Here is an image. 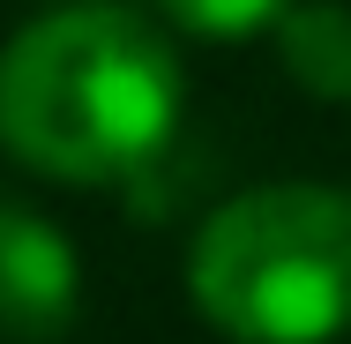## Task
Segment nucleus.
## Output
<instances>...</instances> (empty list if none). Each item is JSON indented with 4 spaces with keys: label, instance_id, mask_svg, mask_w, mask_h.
<instances>
[{
    "label": "nucleus",
    "instance_id": "f257e3e1",
    "mask_svg": "<svg viewBox=\"0 0 351 344\" xmlns=\"http://www.w3.org/2000/svg\"><path fill=\"white\" fill-rule=\"evenodd\" d=\"M180 128V53L128 8H60L0 53V142L68 187L135 180Z\"/></svg>",
    "mask_w": 351,
    "mask_h": 344
},
{
    "label": "nucleus",
    "instance_id": "f03ea898",
    "mask_svg": "<svg viewBox=\"0 0 351 344\" xmlns=\"http://www.w3.org/2000/svg\"><path fill=\"white\" fill-rule=\"evenodd\" d=\"M187 292L232 344L351 337V195L314 180L232 195L187 255Z\"/></svg>",
    "mask_w": 351,
    "mask_h": 344
},
{
    "label": "nucleus",
    "instance_id": "7ed1b4c3",
    "mask_svg": "<svg viewBox=\"0 0 351 344\" xmlns=\"http://www.w3.org/2000/svg\"><path fill=\"white\" fill-rule=\"evenodd\" d=\"M82 307V262L68 232L38 209L0 203V337L8 344H60Z\"/></svg>",
    "mask_w": 351,
    "mask_h": 344
},
{
    "label": "nucleus",
    "instance_id": "20e7f679",
    "mask_svg": "<svg viewBox=\"0 0 351 344\" xmlns=\"http://www.w3.org/2000/svg\"><path fill=\"white\" fill-rule=\"evenodd\" d=\"M277 53L284 75L322 98V105H344L351 98V8L344 0H306L277 23Z\"/></svg>",
    "mask_w": 351,
    "mask_h": 344
},
{
    "label": "nucleus",
    "instance_id": "39448f33",
    "mask_svg": "<svg viewBox=\"0 0 351 344\" xmlns=\"http://www.w3.org/2000/svg\"><path fill=\"white\" fill-rule=\"evenodd\" d=\"M165 15L195 38H254V30H277L291 0H165Z\"/></svg>",
    "mask_w": 351,
    "mask_h": 344
}]
</instances>
